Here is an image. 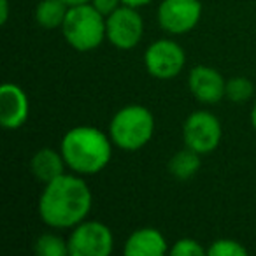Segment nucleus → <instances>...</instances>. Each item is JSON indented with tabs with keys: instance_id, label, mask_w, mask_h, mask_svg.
<instances>
[{
	"instance_id": "nucleus-1",
	"label": "nucleus",
	"mask_w": 256,
	"mask_h": 256,
	"mask_svg": "<svg viewBox=\"0 0 256 256\" xmlns=\"http://www.w3.org/2000/svg\"><path fill=\"white\" fill-rule=\"evenodd\" d=\"M93 196L79 174H62L44 186L39 198V216L48 226L74 228L92 210Z\"/></svg>"
},
{
	"instance_id": "nucleus-2",
	"label": "nucleus",
	"mask_w": 256,
	"mask_h": 256,
	"mask_svg": "<svg viewBox=\"0 0 256 256\" xmlns=\"http://www.w3.org/2000/svg\"><path fill=\"white\" fill-rule=\"evenodd\" d=\"M60 153L74 174L93 176L102 172L112 156V140L98 128L81 124L64 136Z\"/></svg>"
},
{
	"instance_id": "nucleus-3",
	"label": "nucleus",
	"mask_w": 256,
	"mask_h": 256,
	"mask_svg": "<svg viewBox=\"0 0 256 256\" xmlns=\"http://www.w3.org/2000/svg\"><path fill=\"white\" fill-rule=\"evenodd\" d=\"M154 116L144 106H126L112 116L109 137L114 146L123 151H139L153 139Z\"/></svg>"
},
{
	"instance_id": "nucleus-4",
	"label": "nucleus",
	"mask_w": 256,
	"mask_h": 256,
	"mask_svg": "<svg viewBox=\"0 0 256 256\" xmlns=\"http://www.w3.org/2000/svg\"><path fill=\"white\" fill-rule=\"evenodd\" d=\"M62 34L72 50L88 53L96 50L104 39H107L106 16L96 11L93 4L74 6L65 16Z\"/></svg>"
},
{
	"instance_id": "nucleus-5",
	"label": "nucleus",
	"mask_w": 256,
	"mask_h": 256,
	"mask_svg": "<svg viewBox=\"0 0 256 256\" xmlns=\"http://www.w3.org/2000/svg\"><path fill=\"white\" fill-rule=\"evenodd\" d=\"M70 256H109L114 248V235L100 221H82L68 237Z\"/></svg>"
},
{
	"instance_id": "nucleus-6",
	"label": "nucleus",
	"mask_w": 256,
	"mask_h": 256,
	"mask_svg": "<svg viewBox=\"0 0 256 256\" xmlns=\"http://www.w3.org/2000/svg\"><path fill=\"white\" fill-rule=\"evenodd\" d=\"M223 128L221 123L209 110H195L186 118L182 124V140L186 148L198 154L212 153L221 142Z\"/></svg>"
},
{
	"instance_id": "nucleus-7",
	"label": "nucleus",
	"mask_w": 256,
	"mask_h": 256,
	"mask_svg": "<svg viewBox=\"0 0 256 256\" xmlns=\"http://www.w3.org/2000/svg\"><path fill=\"white\" fill-rule=\"evenodd\" d=\"M144 34L142 16L137 8L121 6L109 16H106V36L107 40L118 50H134L140 42Z\"/></svg>"
},
{
	"instance_id": "nucleus-8",
	"label": "nucleus",
	"mask_w": 256,
	"mask_h": 256,
	"mask_svg": "<svg viewBox=\"0 0 256 256\" xmlns=\"http://www.w3.org/2000/svg\"><path fill=\"white\" fill-rule=\"evenodd\" d=\"M186 64V53L176 40L160 39L150 44L144 53V65L153 78L167 81L181 74Z\"/></svg>"
},
{
	"instance_id": "nucleus-9",
	"label": "nucleus",
	"mask_w": 256,
	"mask_h": 256,
	"mask_svg": "<svg viewBox=\"0 0 256 256\" xmlns=\"http://www.w3.org/2000/svg\"><path fill=\"white\" fill-rule=\"evenodd\" d=\"M202 16L200 0H164L158 8V23L172 36L188 34L198 25Z\"/></svg>"
},
{
	"instance_id": "nucleus-10",
	"label": "nucleus",
	"mask_w": 256,
	"mask_h": 256,
	"mask_svg": "<svg viewBox=\"0 0 256 256\" xmlns=\"http://www.w3.org/2000/svg\"><path fill=\"white\" fill-rule=\"evenodd\" d=\"M30 104L25 90L14 82L0 86V123L8 130H18L28 120Z\"/></svg>"
},
{
	"instance_id": "nucleus-11",
	"label": "nucleus",
	"mask_w": 256,
	"mask_h": 256,
	"mask_svg": "<svg viewBox=\"0 0 256 256\" xmlns=\"http://www.w3.org/2000/svg\"><path fill=\"white\" fill-rule=\"evenodd\" d=\"M188 88L202 104H218L226 96V81L216 68L207 65H196L190 70Z\"/></svg>"
},
{
	"instance_id": "nucleus-12",
	"label": "nucleus",
	"mask_w": 256,
	"mask_h": 256,
	"mask_svg": "<svg viewBox=\"0 0 256 256\" xmlns=\"http://www.w3.org/2000/svg\"><path fill=\"white\" fill-rule=\"evenodd\" d=\"M167 240L156 228H139L128 237L124 254L128 256H162L167 252Z\"/></svg>"
},
{
	"instance_id": "nucleus-13",
	"label": "nucleus",
	"mask_w": 256,
	"mask_h": 256,
	"mask_svg": "<svg viewBox=\"0 0 256 256\" xmlns=\"http://www.w3.org/2000/svg\"><path fill=\"white\" fill-rule=\"evenodd\" d=\"M65 167H67V164L64 160V154L51 150V148L39 150L30 160V170H32L34 178L44 184L65 174Z\"/></svg>"
},
{
	"instance_id": "nucleus-14",
	"label": "nucleus",
	"mask_w": 256,
	"mask_h": 256,
	"mask_svg": "<svg viewBox=\"0 0 256 256\" xmlns=\"http://www.w3.org/2000/svg\"><path fill=\"white\" fill-rule=\"evenodd\" d=\"M198 168H200V154L196 151L190 150V148H184V150L174 153L170 160H168V172L176 179H179V181L192 179L198 172Z\"/></svg>"
},
{
	"instance_id": "nucleus-15",
	"label": "nucleus",
	"mask_w": 256,
	"mask_h": 256,
	"mask_svg": "<svg viewBox=\"0 0 256 256\" xmlns=\"http://www.w3.org/2000/svg\"><path fill=\"white\" fill-rule=\"evenodd\" d=\"M68 9L64 0H40L36 8V22L44 28H58L64 25Z\"/></svg>"
},
{
	"instance_id": "nucleus-16",
	"label": "nucleus",
	"mask_w": 256,
	"mask_h": 256,
	"mask_svg": "<svg viewBox=\"0 0 256 256\" xmlns=\"http://www.w3.org/2000/svg\"><path fill=\"white\" fill-rule=\"evenodd\" d=\"M36 252L39 256H67L68 242H65L60 235L42 234L36 240Z\"/></svg>"
},
{
	"instance_id": "nucleus-17",
	"label": "nucleus",
	"mask_w": 256,
	"mask_h": 256,
	"mask_svg": "<svg viewBox=\"0 0 256 256\" xmlns=\"http://www.w3.org/2000/svg\"><path fill=\"white\" fill-rule=\"evenodd\" d=\"M252 93H254V86L248 78L237 76V78H232L226 81V98L232 102L244 104L251 98Z\"/></svg>"
},
{
	"instance_id": "nucleus-18",
	"label": "nucleus",
	"mask_w": 256,
	"mask_h": 256,
	"mask_svg": "<svg viewBox=\"0 0 256 256\" xmlns=\"http://www.w3.org/2000/svg\"><path fill=\"white\" fill-rule=\"evenodd\" d=\"M207 254L210 256H246L248 249L234 238H218L207 249Z\"/></svg>"
},
{
	"instance_id": "nucleus-19",
	"label": "nucleus",
	"mask_w": 256,
	"mask_h": 256,
	"mask_svg": "<svg viewBox=\"0 0 256 256\" xmlns=\"http://www.w3.org/2000/svg\"><path fill=\"white\" fill-rule=\"evenodd\" d=\"M170 254L174 256H204L207 254V249H204V246L200 244L196 238H179L174 246L170 248Z\"/></svg>"
},
{
	"instance_id": "nucleus-20",
	"label": "nucleus",
	"mask_w": 256,
	"mask_h": 256,
	"mask_svg": "<svg viewBox=\"0 0 256 256\" xmlns=\"http://www.w3.org/2000/svg\"><path fill=\"white\" fill-rule=\"evenodd\" d=\"M93 8L96 9V11H100L104 16H109L110 12H114L118 8H121V0H92Z\"/></svg>"
},
{
	"instance_id": "nucleus-21",
	"label": "nucleus",
	"mask_w": 256,
	"mask_h": 256,
	"mask_svg": "<svg viewBox=\"0 0 256 256\" xmlns=\"http://www.w3.org/2000/svg\"><path fill=\"white\" fill-rule=\"evenodd\" d=\"M9 20V0H0V25H6Z\"/></svg>"
},
{
	"instance_id": "nucleus-22",
	"label": "nucleus",
	"mask_w": 256,
	"mask_h": 256,
	"mask_svg": "<svg viewBox=\"0 0 256 256\" xmlns=\"http://www.w3.org/2000/svg\"><path fill=\"white\" fill-rule=\"evenodd\" d=\"M124 6H132V8H142V6L151 4L153 0H121Z\"/></svg>"
},
{
	"instance_id": "nucleus-23",
	"label": "nucleus",
	"mask_w": 256,
	"mask_h": 256,
	"mask_svg": "<svg viewBox=\"0 0 256 256\" xmlns=\"http://www.w3.org/2000/svg\"><path fill=\"white\" fill-rule=\"evenodd\" d=\"M68 8H74V6H82V4H92V0H64Z\"/></svg>"
},
{
	"instance_id": "nucleus-24",
	"label": "nucleus",
	"mask_w": 256,
	"mask_h": 256,
	"mask_svg": "<svg viewBox=\"0 0 256 256\" xmlns=\"http://www.w3.org/2000/svg\"><path fill=\"white\" fill-rule=\"evenodd\" d=\"M251 124H252V128L256 130V102H254V106H252V109H251Z\"/></svg>"
}]
</instances>
